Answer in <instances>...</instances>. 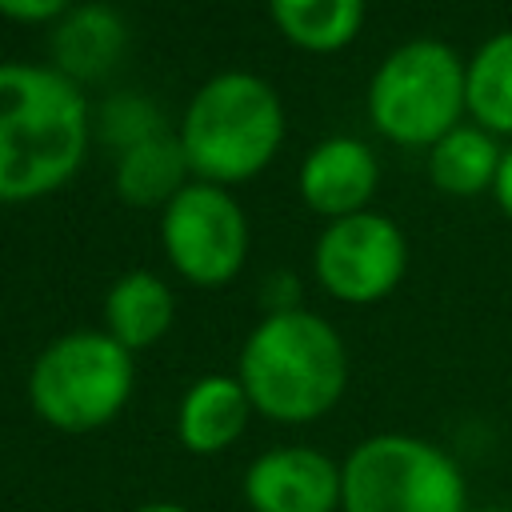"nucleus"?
Here are the masks:
<instances>
[{
	"mask_svg": "<svg viewBox=\"0 0 512 512\" xmlns=\"http://www.w3.org/2000/svg\"><path fill=\"white\" fill-rule=\"evenodd\" d=\"M464 64L440 40H408L384 56L368 84V116L396 144H436L460 124Z\"/></svg>",
	"mask_w": 512,
	"mask_h": 512,
	"instance_id": "nucleus-6",
	"label": "nucleus"
},
{
	"mask_svg": "<svg viewBox=\"0 0 512 512\" xmlns=\"http://www.w3.org/2000/svg\"><path fill=\"white\" fill-rule=\"evenodd\" d=\"M464 108L476 128L512 136V32H496L464 64Z\"/></svg>",
	"mask_w": 512,
	"mask_h": 512,
	"instance_id": "nucleus-13",
	"label": "nucleus"
},
{
	"mask_svg": "<svg viewBox=\"0 0 512 512\" xmlns=\"http://www.w3.org/2000/svg\"><path fill=\"white\" fill-rule=\"evenodd\" d=\"M124 48V32L120 20L104 8H84L76 12L56 40V56H60V72L64 76H96L100 68H108Z\"/></svg>",
	"mask_w": 512,
	"mask_h": 512,
	"instance_id": "nucleus-17",
	"label": "nucleus"
},
{
	"mask_svg": "<svg viewBox=\"0 0 512 512\" xmlns=\"http://www.w3.org/2000/svg\"><path fill=\"white\" fill-rule=\"evenodd\" d=\"M284 140V108L268 80L252 72L212 76L188 104L180 148L188 172L208 184L256 176Z\"/></svg>",
	"mask_w": 512,
	"mask_h": 512,
	"instance_id": "nucleus-3",
	"label": "nucleus"
},
{
	"mask_svg": "<svg viewBox=\"0 0 512 512\" xmlns=\"http://www.w3.org/2000/svg\"><path fill=\"white\" fill-rule=\"evenodd\" d=\"M252 412L276 424H308L336 408L348 384L340 332L304 308L268 312L240 348V372Z\"/></svg>",
	"mask_w": 512,
	"mask_h": 512,
	"instance_id": "nucleus-2",
	"label": "nucleus"
},
{
	"mask_svg": "<svg viewBox=\"0 0 512 512\" xmlns=\"http://www.w3.org/2000/svg\"><path fill=\"white\" fill-rule=\"evenodd\" d=\"M184 172H188V160H184L180 140L152 132L124 148L116 164V192L140 208L168 204L184 188Z\"/></svg>",
	"mask_w": 512,
	"mask_h": 512,
	"instance_id": "nucleus-14",
	"label": "nucleus"
},
{
	"mask_svg": "<svg viewBox=\"0 0 512 512\" xmlns=\"http://www.w3.org/2000/svg\"><path fill=\"white\" fill-rule=\"evenodd\" d=\"M340 512H468V480L440 444L376 432L340 464Z\"/></svg>",
	"mask_w": 512,
	"mask_h": 512,
	"instance_id": "nucleus-5",
	"label": "nucleus"
},
{
	"mask_svg": "<svg viewBox=\"0 0 512 512\" xmlns=\"http://www.w3.org/2000/svg\"><path fill=\"white\" fill-rule=\"evenodd\" d=\"M492 512H512V508H492Z\"/></svg>",
	"mask_w": 512,
	"mask_h": 512,
	"instance_id": "nucleus-21",
	"label": "nucleus"
},
{
	"mask_svg": "<svg viewBox=\"0 0 512 512\" xmlns=\"http://www.w3.org/2000/svg\"><path fill=\"white\" fill-rule=\"evenodd\" d=\"M248 416H252V400L244 384L236 376L212 372L184 392L176 408V440L192 456H216L244 436Z\"/></svg>",
	"mask_w": 512,
	"mask_h": 512,
	"instance_id": "nucleus-11",
	"label": "nucleus"
},
{
	"mask_svg": "<svg viewBox=\"0 0 512 512\" xmlns=\"http://www.w3.org/2000/svg\"><path fill=\"white\" fill-rule=\"evenodd\" d=\"M88 148V104L72 76L40 64H0V204H24L68 184Z\"/></svg>",
	"mask_w": 512,
	"mask_h": 512,
	"instance_id": "nucleus-1",
	"label": "nucleus"
},
{
	"mask_svg": "<svg viewBox=\"0 0 512 512\" xmlns=\"http://www.w3.org/2000/svg\"><path fill=\"white\" fill-rule=\"evenodd\" d=\"M500 156L504 152L496 148V136L492 132L456 124L448 136H440L432 144L428 176L448 196H476V192L492 188L496 168H500Z\"/></svg>",
	"mask_w": 512,
	"mask_h": 512,
	"instance_id": "nucleus-15",
	"label": "nucleus"
},
{
	"mask_svg": "<svg viewBox=\"0 0 512 512\" xmlns=\"http://www.w3.org/2000/svg\"><path fill=\"white\" fill-rule=\"evenodd\" d=\"M136 384L132 352L108 332L56 336L28 372V404L56 432H96L112 424Z\"/></svg>",
	"mask_w": 512,
	"mask_h": 512,
	"instance_id": "nucleus-4",
	"label": "nucleus"
},
{
	"mask_svg": "<svg viewBox=\"0 0 512 512\" xmlns=\"http://www.w3.org/2000/svg\"><path fill=\"white\" fill-rule=\"evenodd\" d=\"M276 28L304 52H336L356 40L364 0H268Z\"/></svg>",
	"mask_w": 512,
	"mask_h": 512,
	"instance_id": "nucleus-16",
	"label": "nucleus"
},
{
	"mask_svg": "<svg viewBox=\"0 0 512 512\" xmlns=\"http://www.w3.org/2000/svg\"><path fill=\"white\" fill-rule=\"evenodd\" d=\"M376 180H380V168L372 148L356 136H332L308 152L300 168V196L312 212L340 220V216L364 212V204L376 192Z\"/></svg>",
	"mask_w": 512,
	"mask_h": 512,
	"instance_id": "nucleus-10",
	"label": "nucleus"
},
{
	"mask_svg": "<svg viewBox=\"0 0 512 512\" xmlns=\"http://www.w3.org/2000/svg\"><path fill=\"white\" fill-rule=\"evenodd\" d=\"M68 4L72 0H0V12L12 20H24V24H40V20L60 16Z\"/></svg>",
	"mask_w": 512,
	"mask_h": 512,
	"instance_id": "nucleus-18",
	"label": "nucleus"
},
{
	"mask_svg": "<svg viewBox=\"0 0 512 512\" xmlns=\"http://www.w3.org/2000/svg\"><path fill=\"white\" fill-rule=\"evenodd\" d=\"M252 512H340V464L308 444L260 452L244 472Z\"/></svg>",
	"mask_w": 512,
	"mask_h": 512,
	"instance_id": "nucleus-9",
	"label": "nucleus"
},
{
	"mask_svg": "<svg viewBox=\"0 0 512 512\" xmlns=\"http://www.w3.org/2000/svg\"><path fill=\"white\" fill-rule=\"evenodd\" d=\"M492 192H496V204L504 208V216H512V148L500 156V168H496Z\"/></svg>",
	"mask_w": 512,
	"mask_h": 512,
	"instance_id": "nucleus-19",
	"label": "nucleus"
},
{
	"mask_svg": "<svg viewBox=\"0 0 512 512\" xmlns=\"http://www.w3.org/2000/svg\"><path fill=\"white\" fill-rule=\"evenodd\" d=\"M164 252L172 268L204 288L228 284L248 256V220L244 208L208 180L184 184L168 204L160 220Z\"/></svg>",
	"mask_w": 512,
	"mask_h": 512,
	"instance_id": "nucleus-7",
	"label": "nucleus"
},
{
	"mask_svg": "<svg viewBox=\"0 0 512 512\" xmlns=\"http://www.w3.org/2000/svg\"><path fill=\"white\" fill-rule=\"evenodd\" d=\"M132 512H192V508H184V504H176V500H148V504H140V508H132Z\"/></svg>",
	"mask_w": 512,
	"mask_h": 512,
	"instance_id": "nucleus-20",
	"label": "nucleus"
},
{
	"mask_svg": "<svg viewBox=\"0 0 512 512\" xmlns=\"http://www.w3.org/2000/svg\"><path fill=\"white\" fill-rule=\"evenodd\" d=\"M176 320V296L156 272H128L108 288L104 300V332L120 340L128 352L152 348Z\"/></svg>",
	"mask_w": 512,
	"mask_h": 512,
	"instance_id": "nucleus-12",
	"label": "nucleus"
},
{
	"mask_svg": "<svg viewBox=\"0 0 512 512\" xmlns=\"http://www.w3.org/2000/svg\"><path fill=\"white\" fill-rule=\"evenodd\" d=\"M316 280L344 304L384 300L408 268V244L396 220L380 212H352L332 220L316 240Z\"/></svg>",
	"mask_w": 512,
	"mask_h": 512,
	"instance_id": "nucleus-8",
	"label": "nucleus"
}]
</instances>
